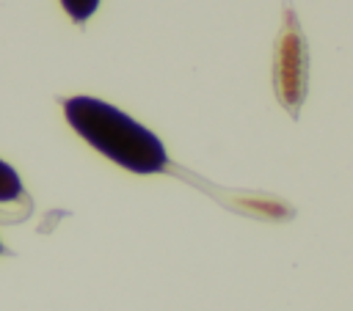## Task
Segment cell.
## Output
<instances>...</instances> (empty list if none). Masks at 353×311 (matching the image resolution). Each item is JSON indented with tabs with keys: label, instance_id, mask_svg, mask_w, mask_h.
<instances>
[{
	"label": "cell",
	"instance_id": "cell-1",
	"mask_svg": "<svg viewBox=\"0 0 353 311\" xmlns=\"http://www.w3.org/2000/svg\"><path fill=\"white\" fill-rule=\"evenodd\" d=\"M63 116L88 146L127 171L160 173L168 168V154L160 138L119 107L94 96H72L63 102Z\"/></svg>",
	"mask_w": 353,
	"mask_h": 311
},
{
	"label": "cell",
	"instance_id": "cell-2",
	"mask_svg": "<svg viewBox=\"0 0 353 311\" xmlns=\"http://www.w3.org/2000/svg\"><path fill=\"white\" fill-rule=\"evenodd\" d=\"M17 198H22V179L8 162L0 160V204L17 201Z\"/></svg>",
	"mask_w": 353,
	"mask_h": 311
},
{
	"label": "cell",
	"instance_id": "cell-3",
	"mask_svg": "<svg viewBox=\"0 0 353 311\" xmlns=\"http://www.w3.org/2000/svg\"><path fill=\"white\" fill-rule=\"evenodd\" d=\"M61 3H63L66 14H69L74 22H85V19L97 11V6H99V0H61Z\"/></svg>",
	"mask_w": 353,
	"mask_h": 311
},
{
	"label": "cell",
	"instance_id": "cell-4",
	"mask_svg": "<svg viewBox=\"0 0 353 311\" xmlns=\"http://www.w3.org/2000/svg\"><path fill=\"white\" fill-rule=\"evenodd\" d=\"M0 253H3V242H0Z\"/></svg>",
	"mask_w": 353,
	"mask_h": 311
}]
</instances>
